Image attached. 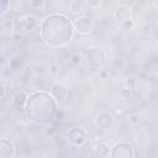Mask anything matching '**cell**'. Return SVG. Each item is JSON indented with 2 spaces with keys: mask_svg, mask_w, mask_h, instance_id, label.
<instances>
[{
  "mask_svg": "<svg viewBox=\"0 0 158 158\" xmlns=\"http://www.w3.org/2000/svg\"><path fill=\"white\" fill-rule=\"evenodd\" d=\"M41 33L47 44L62 47L70 42L74 36L73 22L63 14H51L43 20Z\"/></svg>",
  "mask_w": 158,
  "mask_h": 158,
  "instance_id": "6da1fadb",
  "label": "cell"
},
{
  "mask_svg": "<svg viewBox=\"0 0 158 158\" xmlns=\"http://www.w3.org/2000/svg\"><path fill=\"white\" fill-rule=\"evenodd\" d=\"M27 117L38 125L51 123L57 114V100L48 93L36 91L27 98L25 104Z\"/></svg>",
  "mask_w": 158,
  "mask_h": 158,
  "instance_id": "7a4b0ae2",
  "label": "cell"
},
{
  "mask_svg": "<svg viewBox=\"0 0 158 158\" xmlns=\"http://www.w3.org/2000/svg\"><path fill=\"white\" fill-rule=\"evenodd\" d=\"M14 28L17 32H33L35 30L38 28V20L33 15H23V16H17L14 20Z\"/></svg>",
  "mask_w": 158,
  "mask_h": 158,
  "instance_id": "3957f363",
  "label": "cell"
},
{
  "mask_svg": "<svg viewBox=\"0 0 158 158\" xmlns=\"http://www.w3.org/2000/svg\"><path fill=\"white\" fill-rule=\"evenodd\" d=\"M85 62H86L88 67H90L93 69H99L106 62L105 52L101 48H99V47H93V48H90L86 52V54H85Z\"/></svg>",
  "mask_w": 158,
  "mask_h": 158,
  "instance_id": "277c9868",
  "label": "cell"
},
{
  "mask_svg": "<svg viewBox=\"0 0 158 158\" xmlns=\"http://www.w3.org/2000/svg\"><path fill=\"white\" fill-rule=\"evenodd\" d=\"M73 27H74V32L83 36V35H88L91 32V30L94 27V22L90 16L81 15L75 19V21L73 22Z\"/></svg>",
  "mask_w": 158,
  "mask_h": 158,
  "instance_id": "5b68a950",
  "label": "cell"
},
{
  "mask_svg": "<svg viewBox=\"0 0 158 158\" xmlns=\"http://www.w3.org/2000/svg\"><path fill=\"white\" fill-rule=\"evenodd\" d=\"M135 156L133 148L126 142H118L110 149V157L112 158H132Z\"/></svg>",
  "mask_w": 158,
  "mask_h": 158,
  "instance_id": "8992f818",
  "label": "cell"
},
{
  "mask_svg": "<svg viewBox=\"0 0 158 158\" xmlns=\"http://www.w3.org/2000/svg\"><path fill=\"white\" fill-rule=\"evenodd\" d=\"M86 139H88V133L81 127H74L68 132V141L75 147L83 146L86 142Z\"/></svg>",
  "mask_w": 158,
  "mask_h": 158,
  "instance_id": "52a82bcc",
  "label": "cell"
},
{
  "mask_svg": "<svg viewBox=\"0 0 158 158\" xmlns=\"http://www.w3.org/2000/svg\"><path fill=\"white\" fill-rule=\"evenodd\" d=\"M112 125H114V117H112V115H110L107 112H101L95 118V127L99 131L110 130L112 127Z\"/></svg>",
  "mask_w": 158,
  "mask_h": 158,
  "instance_id": "ba28073f",
  "label": "cell"
},
{
  "mask_svg": "<svg viewBox=\"0 0 158 158\" xmlns=\"http://www.w3.org/2000/svg\"><path fill=\"white\" fill-rule=\"evenodd\" d=\"M15 156V144L6 138H0V158H11Z\"/></svg>",
  "mask_w": 158,
  "mask_h": 158,
  "instance_id": "9c48e42d",
  "label": "cell"
},
{
  "mask_svg": "<svg viewBox=\"0 0 158 158\" xmlns=\"http://www.w3.org/2000/svg\"><path fill=\"white\" fill-rule=\"evenodd\" d=\"M68 86L63 83H56L54 85H52L51 88V95L57 100V101H62L68 96Z\"/></svg>",
  "mask_w": 158,
  "mask_h": 158,
  "instance_id": "30bf717a",
  "label": "cell"
},
{
  "mask_svg": "<svg viewBox=\"0 0 158 158\" xmlns=\"http://www.w3.org/2000/svg\"><path fill=\"white\" fill-rule=\"evenodd\" d=\"M115 19H116V21L120 22V23H122V22H125V21H127V20H131V19H132L131 10H130L128 7H123V6L118 7V9L115 11Z\"/></svg>",
  "mask_w": 158,
  "mask_h": 158,
  "instance_id": "8fae6325",
  "label": "cell"
},
{
  "mask_svg": "<svg viewBox=\"0 0 158 158\" xmlns=\"http://www.w3.org/2000/svg\"><path fill=\"white\" fill-rule=\"evenodd\" d=\"M110 149H111V148H110L105 142L98 143V144L95 146V148H94L95 154L99 156V157H107V156H110Z\"/></svg>",
  "mask_w": 158,
  "mask_h": 158,
  "instance_id": "7c38bea8",
  "label": "cell"
},
{
  "mask_svg": "<svg viewBox=\"0 0 158 158\" xmlns=\"http://www.w3.org/2000/svg\"><path fill=\"white\" fill-rule=\"evenodd\" d=\"M9 67H10V69L14 70V72L21 70V68L23 67V59H22V57H20V56H14V57L10 59V62H9Z\"/></svg>",
  "mask_w": 158,
  "mask_h": 158,
  "instance_id": "4fadbf2b",
  "label": "cell"
},
{
  "mask_svg": "<svg viewBox=\"0 0 158 158\" xmlns=\"http://www.w3.org/2000/svg\"><path fill=\"white\" fill-rule=\"evenodd\" d=\"M27 95L23 93V91H17L15 95H14V102H15V105H17V106H25V104H26V101H27Z\"/></svg>",
  "mask_w": 158,
  "mask_h": 158,
  "instance_id": "5bb4252c",
  "label": "cell"
},
{
  "mask_svg": "<svg viewBox=\"0 0 158 158\" xmlns=\"http://www.w3.org/2000/svg\"><path fill=\"white\" fill-rule=\"evenodd\" d=\"M69 62H70V64H73V65H80L81 64V62H83V57L79 54V53H72L70 56H69Z\"/></svg>",
  "mask_w": 158,
  "mask_h": 158,
  "instance_id": "9a60e30c",
  "label": "cell"
},
{
  "mask_svg": "<svg viewBox=\"0 0 158 158\" xmlns=\"http://www.w3.org/2000/svg\"><path fill=\"white\" fill-rule=\"evenodd\" d=\"M118 95L122 98V99H130L132 96V91L130 88H122L120 91H118Z\"/></svg>",
  "mask_w": 158,
  "mask_h": 158,
  "instance_id": "2e32d148",
  "label": "cell"
},
{
  "mask_svg": "<svg viewBox=\"0 0 158 158\" xmlns=\"http://www.w3.org/2000/svg\"><path fill=\"white\" fill-rule=\"evenodd\" d=\"M10 5V0H0V15H4Z\"/></svg>",
  "mask_w": 158,
  "mask_h": 158,
  "instance_id": "e0dca14e",
  "label": "cell"
},
{
  "mask_svg": "<svg viewBox=\"0 0 158 158\" xmlns=\"http://www.w3.org/2000/svg\"><path fill=\"white\" fill-rule=\"evenodd\" d=\"M69 10H70V12H73V14H77V12H80V11H81V6H80V4H79L78 1H75V2L70 4V6H69Z\"/></svg>",
  "mask_w": 158,
  "mask_h": 158,
  "instance_id": "ac0fdd59",
  "label": "cell"
},
{
  "mask_svg": "<svg viewBox=\"0 0 158 158\" xmlns=\"http://www.w3.org/2000/svg\"><path fill=\"white\" fill-rule=\"evenodd\" d=\"M118 2H120V5H121V6L131 9V7H132V6L135 5L136 0H118Z\"/></svg>",
  "mask_w": 158,
  "mask_h": 158,
  "instance_id": "d6986e66",
  "label": "cell"
},
{
  "mask_svg": "<svg viewBox=\"0 0 158 158\" xmlns=\"http://www.w3.org/2000/svg\"><path fill=\"white\" fill-rule=\"evenodd\" d=\"M85 4L89 9H95L100 5V0H85Z\"/></svg>",
  "mask_w": 158,
  "mask_h": 158,
  "instance_id": "ffe728a7",
  "label": "cell"
},
{
  "mask_svg": "<svg viewBox=\"0 0 158 158\" xmlns=\"http://www.w3.org/2000/svg\"><path fill=\"white\" fill-rule=\"evenodd\" d=\"M30 5L32 7H35V9H40V7H42L44 5V0H31Z\"/></svg>",
  "mask_w": 158,
  "mask_h": 158,
  "instance_id": "44dd1931",
  "label": "cell"
},
{
  "mask_svg": "<svg viewBox=\"0 0 158 158\" xmlns=\"http://www.w3.org/2000/svg\"><path fill=\"white\" fill-rule=\"evenodd\" d=\"M121 25H122V27H125V28H127V30H132V28H133L132 19H131V20H127V21H125V22H122Z\"/></svg>",
  "mask_w": 158,
  "mask_h": 158,
  "instance_id": "7402d4cb",
  "label": "cell"
},
{
  "mask_svg": "<svg viewBox=\"0 0 158 158\" xmlns=\"http://www.w3.org/2000/svg\"><path fill=\"white\" fill-rule=\"evenodd\" d=\"M5 95H6V89L2 84H0V99H2Z\"/></svg>",
  "mask_w": 158,
  "mask_h": 158,
  "instance_id": "603a6c76",
  "label": "cell"
},
{
  "mask_svg": "<svg viewBox=\"0 0 158 158\" xmlns=\"http://www.w3.org/2000/svg\"><path fill=\"white\" fill-rule=\"evenodd\" d=\"M4 63H5V60H4V57L0 54V67H1V65H4Z\"/></svg>",
  "mask_w": 158,
  "mask_h": 158,
  "instance_id": "cb8c5ba5",
  "label": "cell"
}]
</instances>
